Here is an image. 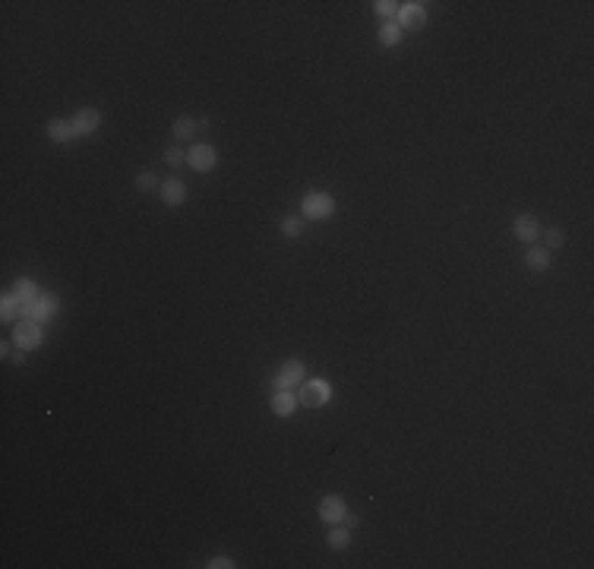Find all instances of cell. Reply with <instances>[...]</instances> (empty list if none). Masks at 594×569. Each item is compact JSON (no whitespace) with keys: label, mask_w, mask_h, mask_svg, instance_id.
I'll list each match as a JSON object with an SVG mask.
<instances>
[{"label":"cell","mask_w":594,"mask_h":569,"mask_svg":"<svg viewBox=\"0 0 594 569\" xmlns=\"http://www.w3.org/2000/svg\"><path fill=\"white\" fill-rule=\"evenodd\" d=\"M332 212H335V199H332V193H326V190H310L307 196L301 199V215L307 221L332 219Z\"/></svg>","instance_id":"cell-1"},{"label":"cell","mask_w":594,"mask_h":569,"mask_svg":"<svg viewBox=\"0 0 594 569\" xmlns=\"http://www.w3.org/2000/svg\"><path fill=\"white\" fill-rule=\"evenodd\" d=\"M13 345L19 351H38L41 345H45V326L29 320V316H22V320L13 326Z\"/></svg>","instance_id":"cell-2"},{"label":"cell","mask_w":594,"mask_h":569,"mask_svg":"<svg viewBox=\"0 0 594 569\" xmlns=\"http://www.w3.org/2000/svg\"><path fill=\"white\" fill-rule=\"evenodd\" d=\"M297 398H301L304 408H322L332 398V383L329 380H304Z\"/></svg>","instance_id":"cell-3"},{"label":"cell","mask_w":594,"mask_h":569,"mask_svg":"<svg viewBox=\"0 0 594 569\" xmlns=\"http://www.w3.org/2000/svg\"><path fill=\"white\" fill-rule=\"evenodd\" d=\"M187 165L199 174L212 171V168L219 165V149H215L212 143H196L190 152H187Z\"/></svg>","instance_id":"cell-4"},{"label":"cell","mask_w":594,"mask_h":569,"mask_svg":"<svg viewBox=\"0 0 594 569\" xmlns=\"http://www.w3.org/2000/svg\"><path fill=\"white\" fill-rule=\"evenodd\" d=\"M320 519L329 522V525H342L345 522V513H348V500L342 494H326L320 500Z\"/></svg>","instance_id":"cell-5"},{"label":"cell","mask_w":594,"mask_h":569,"mask_svg":"<svg viewBox=\"0 0 594 569\" xmlns=\"http://www.w3.org/2000/svg\"><path fill=\"white\" fill-rule=\"evenodd\" d=\"M304 377H307V371H304V361H285L279 367V373L272 377V386L275 389H291V386H301Z\"/></svg>","instance_id":"cell-6"},{"label":"cell","mask_w":594,"mask_h":569,"mask_svg":"<svg viewBox=\"0 0 594 569\" xmlns=\"http://www.w3.org/2000/svg\"><path fill=\"white\" fill-rule=\"evenodd\" d=\"M57 310H61V301H57V295L45 291V295H41L38 301H35L32 307L26 310V316H29V320H35V322H41V326H45L48 320H54Z\"/></svg>","instance_id":"cell-7"},{"label":"cell","mask_w":594,"mask_h":569,"mask_svg":"<svg viewBox=\"0 0 594 569\" xmlns=\"http://www.w3.org/2000/svg\"><path fill=\"white\" fill-rule=\"evenodd\" d=\"M70 120H73L76 137H92V133H98V127H102V114H98V108H79Z\"/></svg>","instance_id":"cell-8"},{"label":"cell","mask_w":594,"mask_h":569,"mask_svg":"<svg viewBox=\"0 0 594 569\" xmlns=\"http://www.w3.org/2000/svg\"><path fill=\"white\" fill-rule=\"evenodd\" d=\"M158 196H162V203L164 206H184L187 203V184L180 178H168V180H162L158 184Z\"/></svg>","instance_id":"cell-9"},{"label":"cell","mask_w":594,"mask_h":569,"mask_svg":"<svg viewBox=\"0 0 594 569\" xmlns=\"http://www.w3.org/2000/svg\"><path fill=\"white\" fill-rule=\"evenodd\" d=\"M297 405H301V398L294 389H275V396L269 398V408H272L275 418H291L297 412Z\"/></svg>","instance_id":"cell-10"},{"label":"cell","mask_w":594,"mask_h":569,"mask_svg":"<svg viewBox=\"0 0 594 569\" xmlns=\"http://www.w3.org/2000/svg\"><path fill=\"white\" fill-rule=\"evenodd\" d=\"M398 26L405 29V32H408V29H421V26H427V7H423V3H402V7H398Z\"/></svg>","instance_id":"cell-11"},{"label":"cell","mask_w":594,"mask_h":569,"mask_svg":"<svg viewBox=\"0 0 594 569\" xmlns=\"http://www.w3.org/2000/svg\"><path fill=\"white\" fill-rule=\"evenodd\" d=\"M513 234H515L519 240H525V244H534V240L540 237V221L534 219V215H528V212L515 215V221H513Z\"/></svg>","instance_id":"cell-12"},{"label":"cell","mask_w":594,"mask_h":569,"mask_svg":"<svg viewBox=\"0 0 594 569\" xmlns=\"http://www.w3.org/2000/svg\"><path fill=\"white\" fill-rule=\"evenodd\" d=\"M45 133H48L51 143H70V139H79L73 130V120H67V117H54V120H48V127H45Z\"/></svg>","instance_id":"cell-13"},{"label":"cell","mask_w":594,"mask_h":569,"mask_svg":"<svg viewBox=\"0 0 594 569\" xmlns=\"http://www.w3.org/2000/svg\"><path fill=\"white\" fill-rule=\"evenodd\" d=\"M13 295H16V301H19L22 307L29 310V307H32V304L41 297V291H38V285H35L32 279H16V281H13Z\"/></svg>","instance_id":"cell-14"},{"label":"cell","mask_w":594,"mask_h":569,"mask_svg":"<svg viewBox=\"0 0 594 569\" xmlns=\"http://www.w3.org/2000/svg\"><path fill=\"white\" fill-rule=\"evenodd\" d=\"M22 316H26V307L16 301L13 291H7V295H3V301H0V320H3V322H19Z\"/></svg>","instance_id":"cell-15"},{"label":"cell","mask_w":594,"mask_h":569,"mask_svg":"<svg viewBox=\"0 0 594 569\" xmlns=\"http://www.w3.org/2000/svg\"><path fill=\"white\" fill-rule=\"evenodd\" d=\"M550 250L547 247H528V254H525V266L531 269V272H547L550 269Z\"/></svg>","instance_id":"cell-16"},{"label":"cell","mask_w":594,"mask_h":569,"mask_svg":"<svg viewBox=\"0 0 594 569\" xmlns=\"http://www.w3.org/2000/svg\"><path fill=\"white\" fill-rule=\"evenodd\" d=\"M376 38H380V45H383V48H398V45H402V38H405V29L398 26L396 20H389L383 29H380V35H376Z\"/></svg>","instance_id":"cell-17"},{"label":"cell","mask_w":594,"mask_h":569,"mask_svg":"<svg viewBox=\"0 0 594 569\" xmlns=\"http://www.w3.org/2000/svg\"><path fill=\"white\" fill-rule=\"evenodd\" d=\"M329 550H348L351 547V528L348 525H335L326 538Z\"/></svg>","instance_id":"cell-18"},{"label":"cell","mask_w":594,"mask_h":569,"mask_svg":"<svg viewBox=\"0 0 594 569\" xmlns=\"http://www.w3.org/2000/svg\"><path fill=\"white\" fill-rule=\"evenodd\" d=\"M196 130H199V120H196V117H187V114H180L178 120L171 124V133L178 139H190Z\"/></svg>","instance_id":"cell-19"},{"label":"cell","mask_w":594,"mask_h":569,"mask_svg":"<svg viewBox=\"0 0 594 569\" xmlns=\"http://www.w3.org/2000/svg\"><path fill=\"white\" fill-rule=\"evenodd\" d=\"M373 13H376V16H383L386 22H389V20H398V3H396V0H376V3H373Z\"/></svg>","instance_id":"cell-20"},{"label":"cell","mask_w":594,"mask_h":569,"mask_svg":"<svg viewBox=\"0 0 594 569\" xmlns=\"http://www.w3.org/2000/svg\"><path fill=\"white\" fill-rule=\"evenodd\" d=\"M301 231H304V221L297 215H285L281 219V234L285 237H301Z\"/></svg>","instance_id":"cell-21"},{"label":"cell","mask_w":594,"mask_h":569,"mask_svg":"<svg viewBox=\"0 0 594 569\" xmlns=\"http://www.w3.org/2000/svg\"><path fill=\"white\" fill-rule=\"evenodd\" d=\"M133 184H136V190H139V193H149L152 187H158V184H162V180H158V178H155V174H152V171H139V174H136V180H133Z\"/></svg>","instance_id":"cell-22"},{"label":"cell","mask_w":594,"mask_h":569,"mask_svg":"<svg viewBox=\"0 0 594 569\" xmlns=\"http://www.w3.org/2000/svg\"><path fill=\"white\" fill-rule=\"evenodd\" d=\"M544 237H547V250H560L563 244H566V231H563V228H556V225L550 228Z\"/></svg>","instance_id":"cell-23"},{"label":"cell","mask_w":594,"mask_h":569,"mask_svg":"<svg viewBox=\"0 0 594 569\" xmlns=\"http://www.w3.org/2000/svg\"><path fill=\"white\" fill-rule=\"evenodd\" d=\"M164 162H168L171 168H180V165H187V152L178 149V146H168V149H164Z\"/></svg>","instance_id":"cell-24"},{"label":"cell","mask_w":594,"mask_h":569,"mask_svg":"<svg viewBox=\"0 0 594 569\" xmlns=\"http://www.w3.org/2000/svg\"><path fill=\"white\" fill-rule=\"evenodd\" d=\"M209 569H234V560H231V556H212Z\"/></svg>","instance_id":"cell-25"},{"label":"cell","mask_w":594,"mask_h":569,"mask_svg":"<svg viewBox=\"0 0 594 569\" xmlns=\"http://www.w3.org/2000/svg\"><path fill=\"white\" fill-rule=\"evenodd\" d=\"M342 525H348V528H354V525H357V515L351 513V509H348V513H345V522H342Z\"/></svg>","instance_id":"cell-26"},{"label":"cell","mask_w":594,"mask_h":569,"mask_svg":"<svg viewBox=\"0 0 594 569\" xmlns=\"http://www.w3.org/2000/svg\"><path fill=\"white\" fill-rule=\"evenodd\" d=\"M0 354H3V357H13V345L3 342V345H0Z\"/></svg>","instance_id":"cell-27"}]
</instances>
